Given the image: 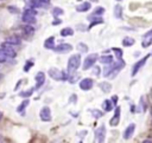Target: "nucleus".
Masks as SVG:
<instances>
[{
	"mask_svg": "<svg viewBox=\"0 0 152 143\" xmlns=\"http://www.w3.org/2000/svg\"><path fill=\"white\" fill-rule=\"evenodd\" d=\"M124 66H125L124 60L118 59V62L112 63V64H108V65L105 67L103 76H105V77H109V78H114V77H115V76L120 72V70H121Z\"/></svg>",
	"mask_w": 152,
	"mask_h": 143,
	"instance_id": "obj_1",
	"label": "nucleus"
},
{
	"mask_svg": "<svg viewBox=\"0 0 152 143\" xmlns=\"http://www.w3.org/2000/svg\"><path fill=\"white\" fill-rule=\"evenodd\" d=\"M80 64H81V55H79V53L72 55L68 60V71H69V74L75 72V71L80 67Z\"/></svg>",
	"mask_w": 152,
	"mask_h": 143,
	"instance_id": "obj_2",
	"label": "nucleus"
},
{
	"mask_svg": "<svg viewBox=\"0 0 152 143\" xmlns=\"http://www.w3.org/2000/svg\"><path fill=\"white\" fill-rule=\"evenodd\" d=\"M36 11L33 8H26L25 12L23 13V17H22V19L25 24L27 25H32L36 23Z\"/></svg>",
	"mask_w": 152,
	"mask_h": 143,
	"instance_id": "obj_3",
	"label": "nucleus"
},
{
	"mask_svg": "<svg viewBox=\"0 0 152 143\" xmlns=\"http://www.w3.org/2000/svg\"><path fill=\"white\" fill-rule=\"evenodd\" d=\"M49 76L55 81H67L68 79V75L64 71H61L56 67H51L49 70Z\"/></svg>",
	"mask_w": 152,
	"mask_h": 143,
	"instance_id": "obj_4",
	"label": "nucleus"
},
{
	"mask_svg": "<svg viewBox=\"0 0 152 143\" xmlns=\"http://www.w3.org/2000/svg\"><path fill=\"white\" fill-rule=\"evenodd\" d=\"M98 59H99V56L96 53H91V55L87 56L84 62H83V70H89L90 67H93Z\"/></svg>",
	"mask_w": 152,
	"mask_h": 143,
	"instance_id": "obj_5",
	"label": "nucleus"
},
{
	"mask_svg": "<svg viewBox=\"0 0 152 143\" xmlns=\"http://www.w3.org/2000/svg\"><path fill=\"white\" fill-rule=\"evenodd\" d=\"M1 50L4 51V53L7 56V58H14L15 55H17V52H15V50H14V46L7 44L6 42H4V43L1 44Z\"/></svg>",
	"mask_w": 152,
	"mask_h": 143,
	"instance_id": "obj_6",
	"label": "nucleus"
},
{
	"mask_svg": "<svg viewBox=\"0 0 152 143\" xmlns=\"http://www.w3.org/2000/svg\"><path fill=\"white\" fill-rule=\"evenodd\" d=\"M95 137H96V142L98 143H105V140H106V127L103 126H100V128L96 129L95 131Z\"/></svg>",
	"mask_w": 152,
	"mask_h": 143,
	"instance_id": "obj_7",
	"label": "nucleus"
},
{
	"mask_svg": "<svg viewBox=\"0 0 152 143\" xmlns=\"http://www.w3.org/2000/svg\"><path fill=\"white\" fill-rule=\"evenodd\" d=\"M39 116H41V119L43 122H50L51 121V111H50L49 106H43V108L41 109Z\"/></svg>",
	"mask_w": 152,
	"mask_h": 143,
	"instance_id": "obj_8",
	"label": "nucleus"
},
{
	"mask_svg": "<svg viewBox=\"0 0 152 143\" xmlns=\"http://www.w3.org/2000/svg\"><path fill=\"white\" fill-rule=\"evenodd\" d=\"M148 57H150V56L147 55V56H145L144 58L139 59V60L134 64V66H133V70H132V76H136V75H137V72H138V71L144 66V64L146 63V60L148 59Z\"/></svg>",
	"mask_w": 152,
	"mask_h": 143,
	"instance_id": "obj_9",
	"label": "nucleus"
},
{
	"mask_svg": "<svg viewBox=\"0 0 152 143\" xmlns=\"http://www.w3.org/2000/svg\"><path fill=\"white\" fill-rule=\"evenodd\" d=\"M93 84H94V82H93L91 78H84L80 82V87H81V90L88 91L93 87Z\"/></svg>",
	"mask_w": 152,
	"mask_h": 143,
	"instance_id": "obj_10",
	"label": "nucleus"
},
{
	"mask_svg": "<svg viewBox=\"0 0 152 143\" xmlns=\"http://www.w3.org/2000/svg\"><path fill=\"white\" fill-rule=\"evenodd\" d=\"M119 121H120V106H117V108H115V112H114V116L109 121V124H110L112 127H117L118 124H119Z\"/></svg>",
	"mask_w": 152,
	"mask_h": 143,
	"instance_id": "obj_11",
	"label": "nucleus"
},
{
	"mask_svg": "<svg viewBox=\"0 0 152 143\" xmlns=\"http://www.w3.org/2000/svg\"><path fill=\"white\" fill-rule=\"evenodd\" d=\"M53 50H55L56 52H58V53H67V52H69L70 50H72V46H71L70 44L63 43V44H60V45L55 46Z\"/></svg>",
	"mask_w": 152,
	"mask_h": 143,
	"instance_id": "obj_12",
	"label": "nucleus"
},
{
	"mask_svg": "<svg viewBox=\"0 0 152 143\" xmlns=\"http://www.w3.org/2000/svg\"><path fill=\"white\" fill-rule=\"evenodd\" d=\"M134 130H136V124L134 123H131L128 124V127L125 129L124 131V138L125 140H128L133 136V134H134Z\"/></svg>",
	"mask_w": 152,
	"mask_h": 143,
	"instance_id": "obj_13",
	"label": "nucleus"
},
{
	"mask_svg": "<svg viewBox=\"0 0 152 143\" xmlns=\"http://www.w3.org/2000/svg\"><path fill=\"white\" fill-rule=\"evenodd\" d=\"M34 79H36V89H39L44 84V82H45V75H44V72L39 71V72L36 75Z\"/></svg>",
	"mask_w": 152,
	"mask_h": 143,
	"instance_id": "obj_14",
	"label": "nucleus"
},
{
	"mask_svg": "<svg viewBox=\"0 0 152 143\" xmlns=\"http://www.w3.org/2000/svg\"><path fill=\"white\" fill-rule=\"evenodd\" d=\"M5 42H6L7 44L12 45V46H18V45H20V43H22L20 38H19L18 35H15V34H13V35H10V37H7Z\"/></svg>",
	"mask_w": 152,
	"mask_h": 143,
	"instance_id": "obj_15",
	"label": "nucleus"
},
{
	"mask_svg": "<svg viewBox=\"0 0 152 143\" xmlns=\"http://www.w3.org/2000/svg\"><path fill=\"white\" fill-rule=\"evenodd\" d=\"M44 47L48 49V50H53L55 49V38L53 37H49L44 42Z\"/></svg>",
	"mask_w": 152,
	"mask_h": 143,
	"instance_id": "obj_16",
	"label": "nucleus"
},
{
	"mask_svg": "<svg viewBox=\"0 0 152 143\" xmlns=\"http://www.w3.org/2000/svg\"><path fill=\"white\" fill-rule=\"evenodd\" d=\"M90 8V3H81V5L76 6V11L77 12H87Z\"/></svg>",
	"mask_w": 152,
	"mask_h": 143,
	"instance_id": "obj_17",
	"label": "nucleus"
},
{
	"mask_svg": "<svg viewBox=\"0 0 152 143\" xmlns=\"http://www.w3.org/2000/svg\"><path fill=\"white\" fill-rule=\"evenodd\" d=\"M100 63H102V64H112L113 63V56H110V55H105V56H101L100 57Z\"/></svg>",
	"mask_w": 152,
	"mask_h": 143,
	"instance_id": "obj_18",
	"label": "nucleus"
},
{
	"mask_svg": "<svg viewBox=\"0 0 152 143\" xmlns=\"http://www.w3.org/2000/svg\"><path fill=\"white\" fill-rule=\"evenodd\" d=\"M93 18V17H91ZM103 23V19L101 17H96V18H93V20H91V23L88 25V30H90L91 27H94L95 25H99V24H102Z\"/></svg>",
	"mask_w": 152,
	"mask_h": 143,
	"instance_id": "obj_19",
	"label": "nucleus"
},
{
	"mask_svg": "<svg viewBox=\"0 0 152 143\" xmlns=\"http://www.w3.org/2000/svg\"><path fill=\"white\" fill-rule=\"evenodd\" d=\"M102 108H103L105 111H112V110H113V103H112V101H109V99L103 101Z\"/></svg>",
	"mask_w": 152,
	"mask_h": 143,
	"instance_id": "obj_20",
	"label": "nucleus"
},
{
	"mask_svg": "<svg viewBox=\"0 0 152 143\" xmlns=\"http://www.w3.org/2000/svg\"><path fill=\"white\" fill-rule=\"evenodd\" d=\"M99 86H100V89H101V90H102L105 94L109 92V91H110V89H112V85H110L109 83H107V82H102V83H100Z\"/></svg>",
	"mask_w": 152,
	"mask_h": 143,
	"instance_id": "obj_21",
	"label": "nucleus"
},
{
	"mask_svg": "<svg viewBox=\"0 0 152 143\" xmlns=\"http://www.w3.org/2000/svg\"><path fill=\"white\" fill-rule=\"evenodd\" d=\"M105 13V8L103 7H101V6H98L94 10V12L91 13V17L94 18V17H100V15H102Z\"/></svg>",
	"mask_w": 152,
	"mask_h": 143,
	"instance_id": "obj_22",
	"label": "nucleus"
},
{
	"mask_svg": "<svg viewBox=\"0 0 152 143\" xmlns=\"http://www.w3.org/2000/svg\"><path fill=\"white\" fill-rule=\"evenodd\" d=\"M114 15H115L117 18H122V7L118 4V5H115V7H114Z\"/></svg>",
	"mask_w": 152,
	"mask_h": 143,
	"instance_id": "obj_23",
	"label": "nucleus"
},
{
	"mask_svg": "<svg viewBox=\"0 0 152 143\" xmlns=\"http://www.w3.org/2000/svg\"><path fill=\"white\" fill-rule=\"evenodd\" d=\"M72 34H74V30L70 28V27H64L61 31V35H62V37H68V35H72Z\"/></svg>",
	"mask_w": 152,
	"mask_h": 143,
	"instance_id": "obj_24",
	"label": "nucleus"
},
{
	"mask_svg": "<svg viewBox=\"0 0 152 143\" xmlns=\"http://www.w3.org/2000/svg\"><path fill=\"white\" fill-rule=\"evenodd\" d=\"M29 103H30V101H29V99H25V101H24V102H23V103H22L20 105L18 106V109H17V111H18V112H20V114L23 115V111L25 110V108H26V106L29 105Z\"/></svg>",
	"mask_w": 152,
	"mask_h": 143,
	"instance_id": "obj_25",
	"label": "nucleus"
},
{
	"mask_svg": "<svg viewBox=\"0 0 152 143\" xmlns=\"http://www.w3.org/2000/svg\"><path fill=\"white\" fill-rule=\"evenodd\" d=\"M133 44H134V39H133V38L126 37V38H124V40H122V45H124V46H132Z\"/></svg>",
	"mask_w": 152,
	"mask_h": 143,
	"instance_id": "obj_26",
	"label": "nucleus"
},
{
	"mask_svg": "<svg viewBox=\"0 0 152 143\" xmlns=\"http://www.w3.org/2000/svg\"><path fill=\"white\" fill-rule=\"evenodd\" d=\"M62 14H63V10H62V8H60V7H53V8H52V15H53L55 18L60 17V15H62Z\"/></svg>",
	"mask_w": 152,
	"mask_h": 143,
	"instance_id": "obj_27",
	"label": "nucleus"
},
{
	"mask_svg": "<svg viewBox=\"0 0 152 143\" xmlns=\"http://www.w3.org/2000/svg\"><path fill=\"white\" fill-rule=\"evenodd\" d=\"M33 91H34V89H30V90H27V91H23V92H20V94H19V96L27 98V97H30V96L33 94Z\"/></svg>",
	"mask_w": 152,
	"mask_h": 143,
	"instance_id": "obj_28",
	"label": "nucleus"
},
{
	"mask_svg": "<svg viewBox=\"0 0 152 143\" xmlns=\"http://www.w3.org/2000/svg\"><path fill=\"white\" fill-rule=\"evenodd\" d=\"M112 50H113L114 52H115V56H117V58H118V59H121V58H122V50H121V49L113 47Z\"/></svg>",
	"mask_w": 152,
	"mask_h": 143,
	"instance_id": "obj_29",
	"label": "nucleus"
},
{
	"mask_svg": "<svg viewBox=\"0 0 152 143\" xmlns=\"http://www.w3.org/2000/svg\"><path fill=\"white\" fill-rule=\"evenodd\" d=\"M77 79H79V75H77V74H71V75L68 77V81H69L71 84H74Z\"/></svg>",
	"mask_w": 152,
	"mask_h": 143,
	"instance_id": "obj_30",
	"label": "nucleus"
},
{
	"mask_svg": "<svg viewBox=\"0 0 152 143\" xmlns=\"http://www.w3.org/2000/svg\"><path fill=\"white\" fill-rule=\"evenodd\" d=\"M91 115L95 117V118H100V117H102V112L100 111V110H96V109H94V110H91Z\"/></svg>",
	"mask_w": 152,
	"mask_h": 143,
	"instance_id": "obj_31",
	"label": "nucleus"
},
{
	"mask_svg": "<svg viewBox=\"0 0 152 143\" xmlns=\"http://www.w3.org/2000/svg\"><path fill=\"white\" fill-rule=\"evenodd\" d=\"M24 31H25V33H27V34H32V33L34 32V28H33L31 25H26V26H24Z\"/></svg>",
	"mask_w": 152,
	"mask_h": 143,
	"instance_id": "obj_32",
	"label": "nucleus"
},
{
	"mask_svg": "<svg viewBox=\"0 0 152 143\" xmlns=\"http://www.w3.org/2000/svg\"><path fill=\"white\" fill-rule=\"evenodd\" d=\"M7 60V56L4 53V51L0 49V63H5Z\"/></svg>",
	"mask_w": 152,
	"mask_h": 143,
	"instance_id": "obj_33",
	"label": "nucleus"
},
{
	"mask_svg": "<svg viewBox=\"0 0 152 143\" xmlns=\"http://www.w3.org/2000/svg\"><path fill=\"white\" fill-rule=\"evenodd\" d=\"M77 49H79L80 51H82V52H87V51H88V46H87L86 44H83V43H80V44L77 45Z\"/></svg>",
	"mask_w": 152,
	"mask_h": 143,
	"instance_id": "obj_34",
	"label": "nucleus"
},
{
	"mask_svg": "<svg viewBox=\"0 0 152 143\" xmlns=\"http://www.w3.org/2000/svg\"><path fill=\"white\" fill-rule=\"evenodd\" d=\"M31 66H33V62L32 60H27L26 64H25V66H24V71H25V72H27Z\"/></svg>",
	"mask_w": 152,
	"mask_h": 143,
	"instance_id": "obj_35",
	"label": "nucleus"
},
{
	"mask_svg": "<svg viewBox=\"0 0 152 143\" xmlns=\"http://www.w3.org/2000/svg\"><path fill=\"white\" fill-rule=\"evenodd\" d=\"M145 110V103H144V97L140 98V103H139V108L138 111H144Z\"/></svg>",
	"mask_w": 152,
	"mask_h": 143,
	"instance_id": "obj_36",
	"label": "nucleus"
},
{
	"mask_svg": "<svg viewBox=\"0 0 152 143\" xmlns=\"http://www.w3.org/2000/svg\"><path fill=\"white\" fill-rule=\"evenodd\" d=\"M151 44H152V37H151V38H148L147 40H144V42L141 43L143 47H147V46H150Z\"/></svg>",
	"mask_w": 152,
	"mask_h": 143,
	"instance_id": "obj_37",
	"label": "nucleus"
},
{
	"mask_svg": "<svg viewBox=\"0 0 152 143\" xmlns=\"http://www.w3.org/2000/svg\"><path fill=\"white\" fill-rule=\"evenodd\" d=\"M93 72H94V75L99 76V75H100V67H99V66H94V69H93Z\"/></svg>",
	"mask_w": 152,
	"mask_h": 143,
	"instance_id": "obj_38",
	"label": "nucleus"
},
{
	"mask_svg": "<svg viewBox=\"0 0 152 143\" xmlns=\"http://www.w3.org/2000/svg\"><path fill=\"white\" fill-rule=\"evenodd\" d=\"M151 37H152V28L144 34V38H145V39H146V38H151Z\"/></svg>",
	"mask_w": 152,
	"mask_h": 143,
	"instance_id": "obj_39",
	"label": "nucleus"
},
{
	"mask_svg": "<svg viewBox=\"0 0 152 143\" xmlns=\"http://www.w3.org/2000/svg\"><path fill=\"white\" fill-rule=\"evenodd\" d=\"M8 10L12 11V13H17V12H18V8H17V7H11V6H10Z\"/></svg>",
	"mask_w": 152,
	"mask_h": 143,
	"instance_id": "obj_40",
	"label": "nucleus"
},
{
	"mask_svg": "<svg viewBox=\"0 0 152 143\" xmlns=\"http://www.w3.org/2000/svg\"><path fill=\"white\" fill-rule=\"evenodd\" d=\"M117 101H118V97H117V96H113V98H112V103H113V104H117Z\"/></svg>",
	"mask_w": 152,
	"mask_h": 143,
	"instance_id": "obj_41",
	"label": "nucleus"
},
{
	"mask_svg": "<svg viewBox=\"0 0 152 143\" xmlns=\"http://www.w3.org/2000/svg\"><path fill=\"white\" fill-rule=\"evenodd\" d=\"M70 102H72V103L76 102V95H72V96L70 97Z\"/></svg>",
	"mask_w": 152,
	"mask_h": 143,
	"instance_id": "obj_42",
	"label": "nucleus"
},
{
	"mask_svg": "<svg viewBox=\"0 0 152 143\" xmlns=\"http://www.w3.org/2000/svg\"><path fill=\"white\" fill-rule=\"evenodd\" d=\"M58 24H61V20H60V19H56V20L52 23V25H58Z\"/></svg>",
	"mask_w": 152,
	"mask_h": 143,
	"instance_id": "obj_43",
	"label": "nucleus"
},
{
	"mask_svg": "<svg viewBox=\"0 0 152 143\" xmlns=\"http://www.w3.org/2000/svg\"><path fill=\"white\" fill-rule=\"evenodd\" d=\"M37 1H39V3H44V4H49V3H50V0H37Z\"/></svg>",
	"mask_w": 152,
	"mask_h": 143,
	"instance_id": "obj_44",
	"label": "nucleus"
},
{
	"mask_svg": "<svg viewBox=\"0 0 152 143\" xmlns=\"http://www.w3.org/2000/svg\"><path fill=\"white\" fill-rule=\"evenodd\" d=\"M141 143H152V140H150V138H146V140H144Z\"/></svg>",
	"mask_w": 152,
	"mask_h": 143,
	"instance_id": "obj_45",
	"label": "nucleus"
},
{
	"mask_svg": "<svg viewBox=\"0 0 152 143\" xmlns=\"http://www.w3.org/2000/svg\"><path fill=\"white\" fill-rule=\"evenodd\" d=\"M0 143H4V137L1 134H0Z\"/></svg>",
	"mask_w": 152,
	"mask_h": 143,
	"instance_id": "obj_46",
	"label": "nucleus"
},
{
	"mask_svg": "<svg viewBox=\"0 0 152 143\" xmlns=\"http://www.w3.org/2000/svg\"><path fill=\"white\" fill-rule=\"evenodd\" d=\"M1 118H3V112L0 111V119H1Z\"/></svg>",
	"mask_w": 152,
	"mask_h": 143,
	"instance_id": "obj_47",
	"label": "nucleus"
},
{
	"mask_svg": "<svg viewBox=\"0 0 152 143\" xmlns=\"http://www.w3.org/2000/svg\"><path fill=\"white\" fill-rule=\"evenodd\" d=\"M79 143H83V142H82V141H81V142H79Z\"/></svg>",
	"mask_w": 152,
	"mask_h": 143,
	"instance_id": "obj_48",
	"label": "nucleus"
},
{
	"mask_svg": "<svg viewBox=\"0 0 152 143\" xmlns=\"http://www.w3.org/2000/svg\"><path fill=\"white\" fill-rule=\"evenodd\" d=\"M0 78H1V75H0Z\"/></svg>",
	"mask_w": 152,
	"mask_h": 143,
	"instance_id": "obj_49",
	"label": "nucleus"
}]
</instances>
